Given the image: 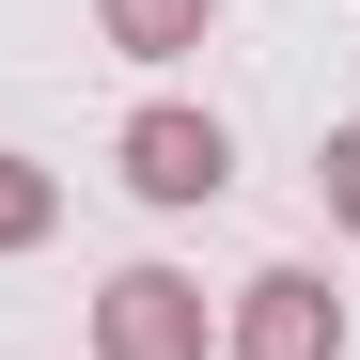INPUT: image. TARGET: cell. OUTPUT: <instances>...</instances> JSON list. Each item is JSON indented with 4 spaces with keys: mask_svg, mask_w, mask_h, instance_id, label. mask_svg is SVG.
<instances>
[{
    "mask_svg": "<svg viewBox=\"0 0 360 360\" xmlns=\"http://www.w3.org/2000/svg\"><path fill=\"white\" fill-rule=\"evenodd\" d=\"M110 172H126L141 204H172V219H188V204H219V188H235V126H219V110H188V94H157V110H126Z\"/></svg>",
    "mask_w": 360,
    "mask_h": 360,
    "instance_id": "6da1fadb",
    "label": "cell"
},
{
    "mask_svg": "<svg viewBox=\"0 0 360 360\" xmlns=\"http://www.w3.org/2000/svg\"><path fill=\"white\" fill-rule=\"evenodd\" d=\"M94 360H219V297L188 266H110L94 282Z\"/></svg>",
    "mask_w": 360,
    "mask_h": 360,
    "instance_id": "7a4b0ae2",
    "label": "cell"
},
{
    "mask_svg": "<svg viewBox=\"0 0 360 360\" xmlns=\"http://www.w3.org/2000/svg\"><path fill=\"white\" fill-rule=\"evenodd\" d=\"M219 360H345V297L314 266H251L219 297Z\"/></svg>",
    "mask_w": 360,
    "mask_h": 360,
    "instance_id": "3957f363",
    "label": "cell"
},
{
    "mask_svg": "<svg viewBox=\"0 0 360 360\" xmlns=\"http://www.w3.org/2000/svg\"><path fill=\"white\" fill-rule=\"evenodd\" d=\"M94 32L126 47V63H188V47L219 32V0H94Z\"/></svg>",
    "mask_w": 360,
    "mask_h": 360,
    "instance_id": "277c9868",
    "label": "cell"
},
{
    "mask_svg": "<svg viewBox=\"0 0 360 360\" xmlns=\"http://www.w3.org/2000/svg\"><path fill=\"white\" fill-rule=\"evenodd\" d=\"M47 235H63V172H47V157H0V266L47 251Z\"/></svg>",
    "mask_w": 360,
    "mask_h": 360,
    "instance_id": "5b68a950",
    "label": "cell"
},
{
    "mask_svg": "<svg viewBox=\"0 0 360 360\" xmlns=\"http://www.w3.org/2000/svg\"><path fill=\"white\" fill-rule=\"evenodd\" d=\"M314 188H329V219L360 235V126H329V141H314Z\"/></svg>",
    "mask_w": 360,
    "mask_h": 360,
    "instance_id": "8992f818",
    "label": "cell"
}]
</instances>
